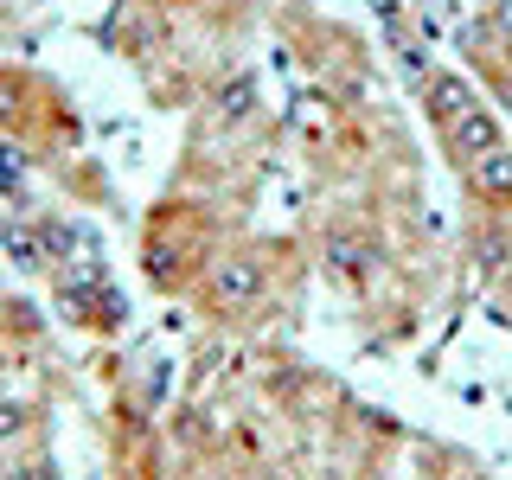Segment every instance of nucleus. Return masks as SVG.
I'll list each match as a JSON object with an SVG mask.
<instances>
[{"label": "nucleus", "instance_id": "423d86ee", "mask_svg": "<svg viewBox=\"0 0 512 480\" xmlns=\"http://www.w3.org/2000/svg\"><path fill=\"white\" fill-rule=\"evenodd\" d=\"M32 442H52V404H45V397H32V391L0 384V455L32 448Z\"/></svg>", "mask_w": 512, "mask_h": 480}, {"label": "nucleus", "instance_id": "f257e3e1", "mask_svg": "<svg viewBox=\"0 0 512 480\" xmlns=\"http://www.w3.org/2000/svg\"><path fill=\"white\" fill-rule=\"evenodd\" d=\"M314 276V250L295 231H237L212 256V269L186 295V308L205 320V333L231 340H276L288 320L301 314Z\"/></svg>", "mask_w": 512, "mask_h": 480}, {"label": "nucleus", "instance_id": "6e6552de", "mask_svg": "<svg viewBox=\"0 0 512 480\" xmlns=\"http://www.w3.org/2000/svg\"><path fill=\"white\" fill-rule=\"evenodd\" d=\"M0 480H64L52 442H32V448H13V455H0Z\"/></svg>", "mask_w": 512, "mask_h": 480}, {"label": "nucleus", "instance_id": "0eeeda50", "mask_svg": "<svg viewBox=\"0 0 512 480\" xmlns=\"http://www.w3.org/2000/svg\"><path fill=\"white\" fill-rule=\"evenodd\" d=\"M52 180L64 186V199H71V205H109V199H116V192H109L103 160L84 154V148H77V154H64L58 167H52Z\"/></svg>", "mask_w": 512, "mask_h": 480}, {"label": "nucleus", "instance_id": "1a4fd4ad", "mask_svg": "<svg viewBox=\"0 0 512 480\" xmlns=\"http://www.w3.org/2000/svg\"><path fill=\"white\" fill-rule=\"evenodd\" d=\"M212 480H308V474H301L295 455H282V461H263V468H218Z\"/></svg>", "mask_w": 512, "mask_h": 480}, {"label": "nucleus", "instance_id": "9d476101", "mask_svg": "<svg viewBox=\"0 0 512 480\" xmlns=\"http://www.w3.org/2000/svg\"><path fill=\"white\" fill-rule=\"evenodd\" d=\"M84 480H96V474H84Z\"/></svg>", "mask_w": 512, "mask_h": 480}, {"label": "nucleus", "instance_id": "39448f33", "mask_svg": "<svg viewBox=\"0 0 512 480\" xmlns=\"http://www.w3.org/2000/svg\"><path fill=\"white\" fill-rule=\"evenodd\" d=\"M96 39H103V52H116L122 64L148 71L154 58H167L173 45H180V26H173V13H160L154 0H116V7L96 20Z\"/></svg>", "mask_w": 512, "mask_h": 480}, {"label": "nucleus", "instance_id": "7ed1b4c3", "mask_svg": "<svg viewBox=\"0 0 512 480\" xmlns=\"http://www.w3.org/2000/svg\"><path fill=\"white\" fill-rule=\"evenodd\" d=\"M0 135L20 148L26 167H58L84 148V116L71 90L39 64H0Z\"/></svg>", "mask_w": 512, "mask_h": 480}, {"label": "nucleus", "instance_id": "20e7f679", "mask_svg": "<svg viewBox=\"0 0 512 480\" xmlns=\"http://www.w3.org/2000/svg\"><path fill=\"white\" fill-rule=\"evenodd\" d=\"M52 295H58V320L77 327V333H90V340H109L128 320V301H122V288L109 282L103 263H64L52 276Z\"/></svg>", "mask_w": 512, "mask_h": 480}, {"label": "nucleus", "instance_id": "f03ea898", "mask_svg": "<svg viewBox=\"0 0 512 480\" xmlns=\"http://www.w3.org/2000/svg\"><path fill=\"white\" fill-rule=\"evenodd\" d=\"M237 218H244L237 205L205 199V192H186V186L160 192L148 212H141V237H135L148 288L167 295V301H186L192 288H199V276L212 269V256L244 231Z\"/></svg>", "mask_w": 512, "mask_h": 480}]
</instances>
